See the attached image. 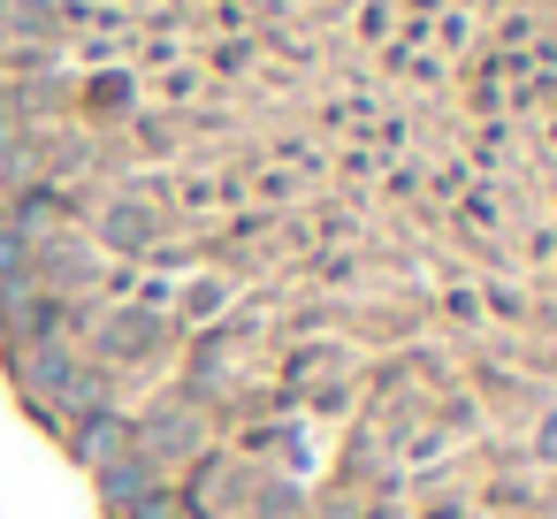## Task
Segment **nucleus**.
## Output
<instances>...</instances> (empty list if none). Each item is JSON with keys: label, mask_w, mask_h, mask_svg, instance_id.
Instances as JSON below:
<instances>
[{"label": "nucleus", "mask_w": 557, "mask_h": 519, "mask_svg": "<svg viewBox=\"0 0 557 519\" xmlns=\"http://www.w3.org/2000/svg\"><path fill=\"white\" fill-rule=\"evenodd\" d=\"M131 435H138V450L153 466H184L199 450V412L191 405H153L146 420H131Z\"/></svg>", "instance_id": "f257e3e1"}, {"label": "nucleus", "mask_w": 557, "mask_h": 519, "mask_svg": "<svg viewBox=\"0 0 557 519\" xmlns=\"http://www.w3.org/2000/svg\"><path fill=\"white\" fill-rule=\"evenodd\" d=\"M92 489H100V504H108V511H123V504H138V496H153V489H161V466L131 443L123 458L92 466Z\"/></svg>", "instance_id": "f03ea898"}, {"label": "nucleus", "mask_w": 557, "mask_h": 519, "mask_svg": "<svg viewBox=\"0 0 557 519\" xmlns=\"http://www.w3.org/2000/svg\"><path fill=\"white\" fill-rule=\"evenodd\" d=\"M24 275H39L47 291H85V283H92V252H85L77 237H47V245L24 260Z\"/></svg>", "instance_id": "7ed1b4c3"}, {"label": "nucleus", "mask_w": 557, "mask_h": 519, "mask_svg": "<svg viewBox=\"0 0 557 519\" xmlns=\"http://www.w3.org/2000/svg\"><path fill=\"white\" fill-rule=\"evenodd\" d=\"M138 435H131V420L123 412H108V405H92L85 412V428H70V450H77V466H108V458H123Z\"/></svg>", "instance_id": "20e7f679"}, {"label": "nucleus", "mask_w": 557, "mask_h": 519, "mask_svg": "<svg viewBox=\"0 0 557 519\" xmlns=\"http://www.w3.org/2000/svg\"><path fill=\"white\" fill-rule=\"evenodd\" d=\"M161 336H169V329H161L153 313H115V321H108V344H100V351L131 367V359H153V351H161Z\"/></svg>", "instance_id": "39448f33"}, {"label": "nucleus", "mask_w": 557, "mask_h": 519, "mask_svg": "<svg viewBox=\"0 0 557 519\" xmlns=\"http://www.w3.org/2000/svg\"><path fill=\"white\" fill-rule=\"evenodd\" d=\"M0 32H9V39H62V9H54V0H0Z\"/></svg>", "instance_id": "423d86ee"}, {"label": "nucleus", "mask_w": 557, "mask_h": 519, "mask_svg": "<svg viewBox=\"0 0 557 519\" xmlns=\"http://www.w3.org/2000/svg\"><path fill=\"white\" fill-rule=\"evenodd\" d=\"M100 237H108L115 252L153 245V207H146V199H115V207H108V222H100Z\"/></svg>", "instance_id": "0eeeda50"}, {"label": "nucleus", "mask_w": 557, "mask_h": 519, "mask_svg": "<svg viewBox=\"0 0 557 519\" xmlns=\"http://www.w3.org/2000/svg\"><path fill=\"white\" fill-rule=\"evenodd\" d=\"M115 519H191V511H184V496H169V489H153V496H138V504H123Z\"/></svg>", "instance_id": "6e6552de"}]
</instances>
